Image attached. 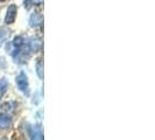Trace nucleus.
I'll return each instance as SVG.
<instances>
[{
  "instance_id": "nucleus-1",
  "label": "nucleus",
  "mask_w": 155,
  "mask_h": 140,
  "mask_svg": "<svg viewBox=\"0 0 155 140\" xmlns=\"http://www.w3.org/2000/svg\"><path fill=\"white\" fill-rule=\"evenodd\" d=\"M15 82H16V85H18V89L21 91L22 93H25L26 96L29 95V83H28V77L27 75L21 71L15 78Z\"/></svg>"
},
{
  "instance_id": "nucleus-2",
  "label": "nucleus",
  "mask_w": 155,
  "mask_h": 140,
  "mask_svg": "<svg viewBox=\"0 0 155 140\" xmlns=\"http://www.w3.org/2000/svg\"><path fill=\"white\" fill-rule=\"evenodd\" d=\"M16 8L15 5H9L7 8V12H6V15H5V19L4 21L6 25H12V23L15 21V18H16Z\"/></svg>"
},
{
  "instance_id": "nucleus-3",
  "label": "nucleus",
  "mask_w": 155,
  "mask_h": 140,
  "mask_svg": "<svg viewBox=\"0 0 155 140\" xmlns=\"http://www.w3.org/2000/svg\"><path fill=\"white\" fill-rule=\"evenodd\" d=\"M29 135L31 140H43V133L40 125H33L29 128Z\"/></svg>"
},
{
  "instance_id": "nucleus-4",
  "label": "nucleus",
  "mask_w": 155,
  "mask_h": 140,
  "mask_svg": "<svg viewBox=\"0 0 155 140\" xmlns=\"http://www.w3.org/2000/svg\"><path fill=\"white\" fill-rule=\"evenodd\" d=\"M42 23H43V18H42V15L40 14L39 12L31 13V16H29V26L31 27H34V28L41 27Z\"/></svg>"
},
{
  "instance_id": "nucleus-5",
  "label": "nucleus",
  "mask_w": 155,
  "mask_h": 140,
  "mask_svg": "<svg viewBox=\"0 0 155 140\" xmlns=\"http://www.w3.org/2000/svg\"><path fill=\"white\" fill-rule=\"evenodd\" d=\"M41 46H42V43H41V40L39 38H31L28 42V52L36 53L41 49Z\"/></svg>"
},
{
  "instance_id": "nucleus-6",
  "label": "nucleus",
  "mask_w": 155,
  "mask_h": 140,
  "mask_svg": "<svg viewBox=\"0 0 155 140\" xmlns=\"http://www.w3.org/2000/svg\"><path fill=\"white\" fill-rule=\"evenodd\" d=\"M12 125V118L7 113H0V130H6Z\"/></svg>"
},
{
  "instance_id": "nucleus-7",
  "label": "nucleus",
  "mask_w": 155,
  "mask_h": 140,
  "mask_svg": "<svg viewBox=\"0 0 155 140\" xmlns=\"http://www.w3.org/2000/svg\"><path fill=\"white\" fill-rule=\"evenodd\" d=\"M8 82L6 78H0V98L5 95L6 90H7Z\"/></svg>"
},
{
  "instance_id": "nucleus-8",
  "label": "nucleus",
  "mask_w": 155,
  "mask_h": 140,
  "mask_svg": "<svg viewBox=\"0 0 155 140\" xmlns=\"http://www.w3.org/2000/svg\"><path fill=\"white\" fill-rule=\"evenodd\" d=\"M36 74L40 78H43V64H42V60L39 58L38 62H36Z\"/></svg>"
},
{
  "instance_id": "nucleus-9",
  "label": "nucleus",
  "mask_w": 155,
  "mask_h": 140,
  "mask_svg": "<svg viewBox=\"0 0 155 140\" xmlns=\"http://www.w3.org/2000/svg\"><path fill=\"white\" fill-rule=\"evenodd\" d=\"M43 2V0H25V5L26 7L29 8L31 6H38Z\"/></svg>"
},
{
  "instance_id": "nucleus-10",
  "label": "nucleus",
  "mask_w": 155,
  "mask_h": 140,
  "mask_svg": "<svg viewBox=\"0 0 155 140\" xmlns=\"http://www.w3.org/2000/svg\"><path fill=\"white\" fill-rule=\"evenodd\" d=\"M7 36H8V31H5L4 28H1V29H0V46H1L4 42H6Z\"/></svg>"
},
{
  "instance_id": "nucleus-11",
  "label": "nucleus",
  "mask_w": 155,
  "mask_h": 140,
  "mask_svg": "<svg viewBox=\"0 0 155 140\" xmlns=\"http://www.w3.org/2000/svg\"><path fill=\"white\" fill-rule=\"evenodd\" d=\"M0 140H7L6 138H2V139H0Z\"/></svg>"
},
{
  "instance_id": "nucleus-12",
  "label": "nucleus",
  "mask_w": 155,
  "mask_h": 140,
  "mask_svg": "<svg viewBox=\"0 0 155 140\" xmlns=\"http://www.w3.org/2000/svg\"><path fill=\"white\" fill-rule=\"evenodd\" d=\"M2 1H5V0H0V2H2Z\"/></svg>"
}]
</instances>
